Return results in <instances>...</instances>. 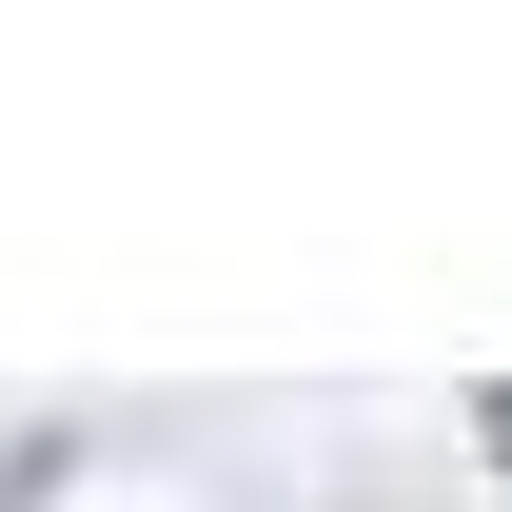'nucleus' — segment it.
<instances>
[{"instance_id": "1", "label": "nucleus", "mask_w": 512, "mask_h": 512, "mask_svg": "<svg viewBox=\"0 0 512 512\" xmlns=\"http://www.w3.org/2000/svg\"><path fill=\"white\" fill-rule=\"evenodd\" d=\"M493 453H512V394H493Z\"/></svg>"}]
</instances>
